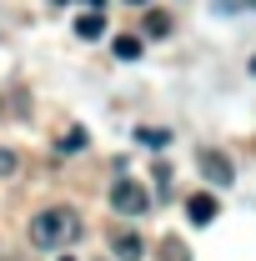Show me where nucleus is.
I'll list each match as a JSON object with an SVG mask.
<instances>
[{
    "mask_svg": "<svg viewBox=\"0 0 256 261\" xmlns=\"http://www.w3.org/2000/svg\"><path fill=\"white\" fill-rule=\"evenodd\" d=\"M75 236H81L75 206H45V211L31 216V246H40V251H56V246L75 241Z\"/></svg>",
    "mask_w": 256,
    "mask_h": 261,
    "instance_id": "nucleus-1",
    "label": "nucleus"
},
{
    "mask_svg": "<svg viewBox=\"0 0 256 261\" xmlns=\"http://www.w3.org/2000/svg\"><path fill=\"white\" fill-rule=\"evenodd\" d=\"M111 206H116V216H146L151 196H146V186H136L131 176H121V181H111Z\"/></svg>",
    "mask_w": 256,
    "mask_h": 261,
    "instance_id": "nucleus-2",
    "label": "nucleus"
},
{
    "mask_svg": "<svg viewBox=\"0 0 256 261\" xmlns=\"http://www.w3.org/2000/svg\"><path fill=\"white\" fill-rule=\"evenodd\" d=\"M196 161H201V171H206V181H211V186H231V181H236L231 156L216 151V146H201V156H196Z\"/></svg>",
    "mask_w": 256,
    "mask_h": 261,
    "instance_id": "nucleus-3",
    "label": "nucleus"
},
{
    "mask_svg": "<svg viewBox=\"0 0 256 261\" xmlns=\"http://www.w3.org/2000/svg\"><path fill=\"white\" fill-rule=\"evenodd\" d=\"M186 216H191V226H211V221L221 216V206H216L211 191H196L191 201H186Z\"/></svg>",
    "mask_w": 256,
    "mask_h": 261,
    "instance_id": "nucleus-4",
    "label": "nucleus"
},
{
    "mask_svg": "<svg viewBox=\"0 0 256 261\" xmlns=\"http://www.w3.org/2000/svg\"><path fill=\"white\" fill-rule=\"evenodd\" d=\"M111 251H116V261H141V251H146V241L136 236V231H111Z\"/></svg>",
    "mask_w": 256,
    "mask_h": 261,
    "instance_id": "nucleus-5",
    "label": "nucleus"
},
{
    "mask_svg": "<svg viewBox=\"0 0 256 261\" xmlns=\"http://www.w3.org/2000/svg\"><path fill=\"white\" fill-rule=\"evenodd\" d=\"M136 141H141L146 151H161V146H171V130H161V126H141V130H136Z\"/></svg>",
    "mask_w": 256,
    "mask_h": 261,
    "instance_id": "nucleus-6",
    "label": "nucleus"
},
{
    "mask_svg": "<svg viewBox=\"0 0 256 261\" xmlns=\"http://www.w3.org/2000/svg\"><path fill=\"white\" fill-rule=\"evenodd\" d=\"M75 35H81V40H100V35H106V20L91 10V15H81V20H75Z\"/></svg>",
    "mask_w": 256,
    "mask_h": 261,
    "instance_id": "nucleus-7",
    "label": "nucleus"
},
{
    "mask_svg": "<svg viewBox=\"0 0 256 261\" xmlns=\"http://www.w3.org/2000/svg\"><path fill=\"white\" fill-rule=\"evenodd\" d=\"M111 50H116L121 61H141V40H136V35H116V45H111Z\"/></svg>",
    "mask_w": 256,
    "mask_h": 261,
    "instance_id": "nucleus-8",
    "label": "nucleus"
},
{
    "mask_svg": "<svg viewBox=\"0 0 256 261\" xmlns=\"http://www.w3.org/2000/svg\"><path fill=\"white\" fill-rule=\"evenodd\" d=\"M161 261H191V251H186V241L166 236V241H161Z\"/></svg>",
    "mask_w": 256,
    "mask_h": 261,
    "instance_id": "nucleus-9",
    "label": "nucleus"
},
{
    "mask_svg": "<svg viewBox=\"0 0 256 261\" xmlns=\"http://www.w3.org/2000/svg\"><path fill=\"white\" fill-rule=\"evenodd\" d=\"M15 171H20V156H15V151H5V146H0V181H10V176H15Z\"/></svg>",
    "mask_w": 256,
    "mask_h": 261,
    "instance_id": "nucleus-10",
    "label": "nucleus"
},
{
    "mask_svg": "<svg viewBox=\"0 0 256 261\" xmlns=\"http://www.w3.org/2000/svg\"><path fill=\"white\" fill-rule=\"evenodd\" d=\"M146 35H171V20H166L161 10H151V15H146Z\"/></svg>",
    "mask_w": 256,
    "mask_h": 261,
    "instance_id": "nucleus-11",
    "label": "nucleus"
},
{
    "mask_svg": "<svg viewBox=\"0 0 256 261\" xmlns=\"http://www.w3.org/2000/svg\"><path fill=\"white\" fill-rule=\"evenodd\" d=\"M61 146H65V151H81V146H86V130H81V126H75V130H65V141H61Z\"/></svg>",
    "mask_w": 256,
    "mask_h": 261,
    "instance_id": "nucleus-12",
    "label": "nucleus"
},
{
    "mask_svg": "<svg viewBox=\"0 0 256 261\" xmlns=\"http://www.w3.org/2000/svg\"><path fill=\"white\" fill-rule=\"evenodd\" d=\"M151 176H156V191H161V196L171 191V166H156V171H151Z\"/></svg>",
    "mask_w": 256,
    "mask_h": 261,
    "instance_id": "nucleus-13",
    "label": "nucleus"
},
{
    "mask_svg": "<svg viewBox=\"0 0 256 261\" xmlns=\"http://www.w3.org/2000/svg\"><path fill=\"white\" fill-rule=\"evenodd\" d=\"M86 5H91V10H96V15H100V5H106V0H86Z\"/></svg>",
    "mask_w": 256,
    "mask_h": 261,
    "instance_id": "nucleus-14",
    "label": "nucleus"
},
{
    "mask_svg": "<svg viewBox=\"0 0 256 261\" xmlns=\"http://www.w3.org/2000/svg\"><path fill=\"white\" fill-rule=\"evenodd\" d=\"M126 5H146V0H126Z\"/></svg>",
    "mask_w": 256,
    "mask_h": 261,
    "instance_id": "nucleus-15",
    "label": "nucleus"
},
{
    "mask_svg": "<svg viewBox=\"0 0 256 261\" xmlns=\"http://www.w3.org/2000/svg\"><path fill=\"white\" fill-rule=\"evenodd\" d=\"M251 75H256V56H251Z\"/></svg>",
    "mask_w": 256,
    "mask_h": 261,
    "instance_id": "nucleus-16",
    "label": "nucleus"
},
{
    "mask_svg": "<svg viewBox=\"0 0 256 261\" xmlns=\"http://www.w3.org/2000/svg\"><path fill=\"white\" fill-rule=\"evenodd\" d=\"M61 261H75V256H61Z\"/></svg>",
    "mask_w": 256,
    "mask_h": 261,
    "instance_id": "nucleus-17",
    "label": "nucleus"
},
{
    "mask_svg": "<svg viewBox=\"0 0 256 261\" xmlns=\"http://www.w3.org/2000/svg\"><path fill=\"white\" fill-rule=\"evenodd\" d=\"M0 261H10V256H0Z\"/></svg>",
    "mask_w": 256,
    "mask_h": 261,
    "instance_id": "nucleus-18",
    "label": "nucleus"
},
{
    "mask_svg": "<svg viewBox=\"0 0 256 261\" xmlns=\"http://www.w3.org/2000/svg\"><path fill=\"white\" fill-rule=\"evenodd\" d=\"M96 261H100V256H96Z\"/></svg>",
    "mask_w": 256,
    "mask_h": 261,
    "instance_id": "nucleus-19",
    "label": "nucleus"
}]
</instances>
